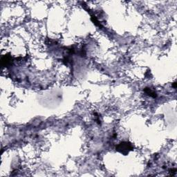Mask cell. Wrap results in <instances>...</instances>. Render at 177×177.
<instances>
[{
	"mask_svg": "<svg viewBox=\"0 0 177 177\" xmlns=\"http://www.w3.org/2000/svg\"><path fill=\"white\" fill-rule=\"evenodd\" d=\"M117 149L123 154H124V151H126V152L128 153V152H129V150H132V145H131V144L128 143L127 142H123L120 144V145L117 147Z\"/></svg>",
	"mask_w": 177,
	"mask_h": 177,
	"instance_id": "6da1fadb",
	"label": "cell"
}]
</instances>
